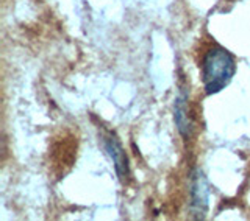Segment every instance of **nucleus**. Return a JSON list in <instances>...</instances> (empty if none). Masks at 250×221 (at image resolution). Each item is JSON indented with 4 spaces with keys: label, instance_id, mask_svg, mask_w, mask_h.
I'll list each match as a JSON object with an SVG mask.
<instances>
[{
    "label": "nucleus",
    "instance_id": "obj_1",
    "mask_svg": "<svg viewBox=\"0 0 250 221\" xmlns=\"http://www.w3.org/2000/svg\"><path fill=\"white\" fill-rule=\"evenodd\" d=\"M234 72H236V64L231 53L227 52L224 47H211L202 59V81L207 95H213L225 89Z\"/></svg>",
    "mask_w": 250,
    "mask_h": 221
},
{
    "label": "nucleus",
    "instance_id": "obj_2",
    "mask_svg": "<svg viewBox=\"0 0 250 221\" xmlns=\"http://www.w3.org/2000/svg\"><path fill=\"white\" fill-rule=\"evenodd\" d=\"M208 207V185L200 170H195L191 183V209L195 217H203Z\"/></svg>",
    "mask_w": 250,
    "mask_h": 221
},
{
    "label": "nucleus",
    "instance_id": "obj_3",
    "mask_svg": "<svg viewBox=\"0 0 250 221\" xmlns=\"http://www.w3.org/2000/svg\"><path fill=\"white\" fill-rule=\"evenodd\" d=\"M104 147L106 149L108 156L111 157V161L114 164V170L117 173L121 181H125L128 178V159L127 154H125L124 148L121 145V142L117 140L113 134H108L104 137Z\"/></svg>",
    "mask_w": 250,
    "mask_h": 221
},
{
    "label": "nucleus",
    "instance_id": "obj_4",
    "mask_svg": "<svg viewBox=\"0 0 250 221\" xmlns=\"http://www.w3.org/2000/svg\"><path fill=\"white\" fill-rule=\"evenodd\" d=\"M175 123L177 128L183 137H189L192 131V123L188 115V106H186V98L178 97L175 101Z\"/></svg>",
    "mask_w": 250,
    "mask_h": 221
}]
</instances>
